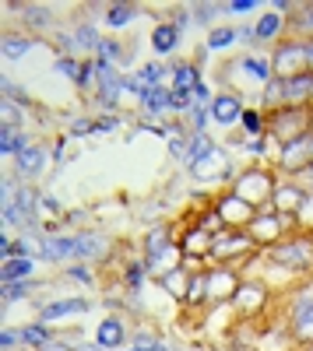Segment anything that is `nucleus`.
I'll list each match as a JSON object with an SVG mask.
<instances>
[{
  "mask_svg": "<svg viewBox=\"0 0 313 351\" xmlns=\"http://www.w3.org/2000/svg\"><path fill=\"white\" fill-rule=\"evenodd\" d=\"M106 243L95 236H74V239H46L43 256L49 260H64V256H102Z\"/></svg>",
  "mask_w": 313,
  "mask_h": 351,
  "instance_id": "obj_1",
  "label": "nucleus"
},
{
  "mask_svg": "<svg viewBox=\"0 0 313 351\" xmlns=\"http://www.w3.org/2000/svg\"><path fill=\"white\" fill-rule=\"evenodd\" d=\"M310 60V53L303 43H281L275 49V60H271V71L281 77V81H289V77H299L303 74V64Z\"/></svg>",
  "mask_w": 313,
  "mask_h": 351,
  "instance_id": "obj_2",
  "label": "nucleus"
},
{
  "mask_svg": "<svg viewBox=\"0 0 313 351\" xmlns=\"http://www.w3.org/2000/svg\"><path fill=\"white\" fill-rule=\"evenodd\" d=\"M218 215H222V221H253V218H257V215H253V204L243 200V197L222 200L218 204Z\"/></svg>",
  "mask_w": 313,
  "mask_h": 351,
  "instance_id": "obj_3",
  "label": "nucleus"
},
{
  "mask_svg": "<svg viewBox=\"0 0 313 351\" xmlns=\"http://www.w3.org/2000/svg\"><path fill=\"white\" fill-rule=\"evenodd\" d=\"M211 116L225 127V123H236V120H243V106H240V99H233V95H218L215 102H211Z\"/></svg>",
  "mask_w": 313,
  "mask_h": 351,
  "instance_id": "obj_4",
  "label": "nucleus"
},
{
  "mask_svg": "<svg viewBox=\"0 0 313 351\" xmlns=\"http://www.w3.org/2000/svg\"><path fill=\"white\" fill-rule=\"evenodd\" d=\"M303 186L296 183H281L275 186V211H299V204H303Z\"/></svg>",
  "mask_w": 313,
  "mask_h": 351,
  "instance_id": "obj_5",
  "label": "nucleus"
},
{
  "mask_svg": "<svg viewBox=\"0 0 313 351\" xmlns=\"http://www.w3.org/2000/svg\"><path fill=\"white\" fill-rule=\"evenodd\" d=\"M281 84H286V102H292V106L313 99V74H299V77H289Z\"/></svg>",
  "mask_w": 313,
  "mask_h": 351,
  "instance_id": "obj_6",
  "label": "nucleus"
},
{
  "mask_svg": "<svg viewBox=\"0 0 313 351\" xmlns=\"http://www.w3.org/2000/svg\"><path fill=\"white\" fill-rule=\"evenodd\" d=\"M278 228H281V218H278V211L275 215H257L250 221V232H253V239L257 243H268V239H275L278 236Z\"/></svg>",
  "mask_w": 313,
  "mask_h": 351,
  "instance_id": "obj_7",
  "label": "nucleus"
},
{
  "mask_svg": "<svg viewBox=\"0 0 313 351\" xmlns=\"http://www.w3.org/2000/svg\"><path fill=\"white\" fill-rule=\"evenodd\" d=\"M278 263H286V267H303V263L310 260V246L306 243H292V246H278L271 253Z\"/></svg>",
  "mask_w": 313,
  "mask_h": 351,
  "instance_id": "obj_8",
  "label": "nucleus"
},
{
  "mask_svg": "<svg viewBox=\"0 0 313 351\" xmlns=\"http://www.w3.org/2000/svg\"><path fill=\"white\" fill-rule=\"evenodd\" d=\"M176 39H180V28L176 25H159L155 36H152V46H155V53H173Z\"/></svg>",
  "mask_w": 313,
  "mask_h": 351,
  "instance_id": "obj_9",
  "label": "nucleus"
},
{
  "mask_svg": "<svg viewBox=\"0 0 313 351\" xmlns=\"http://www.w3.org/2000/svg\"><path fill=\"white\" fill-rule=\"evenodd\" d=\"M89 309V302L84 299H67V302H53V306H46L43 309V319L49 324V319H60V316H67V313H84Z\"/></svg>",
  "mask_w": 313,
  "mask_h": 351,
  "instance_id": "obj_10",
  "label": "nucleus"
},
{
  "mask_svg": "<svg viewBox=\"0 0 313 351\" xmlns=\"http://www.w3.org/2000/svg\"><path fill=\"white\" fill-rule=\"evenodd\" d=\"M32 271H36L32 256H14V260H8V263H4V281L11 285V281H18V278H28Z\"/></svg>",
  "mask_w": 313,
  "mask_h": 351,
  "instance_id": "obj_11",
  "label": "nucleus"
},
{
  "mask_svg": "<svg viewBox=\"0 0 313 351\" xmlns=\"http://www.w3.org/2000/svg\"><path fill=\"white\" fill-rule=\"evenodd\" d=\"M99 344H102V348L124 344V324H120V319H106V324L99 327Z\"/></svg>",
  "mask_w": 313,
  "mask_h": 351,
  "instance_id": "obj_12",
  "label": "nucleus"
},
{
  "mask_svg": "<svg viewBox=\"0 0 313 351\" xmlns=\"http://www.w3.org/2000/svg\"><path fill=\"white\" fill-rule=\"evenodd\" d=\"M292 330H296V337L299 341H313V306H306V309H296V316H292Z\"/></svg>",
  "mask_w": 313,
  "mask_h": 351,
  "instance_id": "obj_13",
  "label": "nucleus"
},
{
  "mask_svg": "<svg viewBox=\"0 0 313 351\" xmlns=\"http://www.w3.org/2000/svg\"><path fill=\"white\" fill-rule=\"evenodd\" d=\"M145 109H148V112H165V109H173V95L162 92V88H148V92H145Z\"/></svg>",
  "mask_w": 313,
  "mask_h": 351,
  "instance_id": "obj_14",
  "label": "nucleus"
},
{
  "mask_svg": "<svg viewBox=\"0 0 313 351\" xmlns=\"http://www.w3.org/2000/svg\"><path fill=\"white\" fill-rule=\"evenodd\" d=\"M176 71V77H173V92H190V88H197L201 81H197V71L190 67V64H180V67H173Z\"/></svg>",
  "mask_w": 313,
  "mask_h": 351,
  "instance_id": "obj_15",
  "label": "nucleus"
},
{
  "mask_svg": "<svg viewBox=\"0 0 313 351\" xmlns=\"http://www.w3.org/2000/svg\"><path fill=\"white\" fill-rule=\"evenodd\" d=\"M243 67L257 77V81L271 84V60H264V56H243Z\"/></svg>",
  "mask_w": 313,
  "mask_h": 351,
  "instance_id": "obj_16",
  "label": "nucleus"
},
{
  "mask_svg": "<svg viewBox=\"0 0 313 351\" xmlns=\"http://www.w3.org/2000/svg\"><path fill=\"white\" fill-rule=\"evenodd\" d=\"M250 243H253V239H243V236H225V243H211V250H215L218 256H225V253L250 250Z\"/></svg>",
  "mask_w": 313,
  "mask_h": 351,
  "instance_id": "obj_17",
  "label": "nucleus"
},
{
  "mask_svg": "<svg viewBox=\"0 0 313 351\" xmlns=\"http://www.w3.org/2000/svg\"><path fill=\"white\" fill-rule=\"evenodd\" d=\"M18 169H21V172H39V169H43V152H39V148H25V152L18 155Z\"/></svg>",
  "mask_w": 313,
  "mask_h": 351,
  "instance_id": "obj_18",
  "label": "nucleus"
},
{
  "mask_svg": "<svg viewBox=\"0 0 313 351\" xmlns=\"http://www.w3.org/2000/svg\"><path fill=\"white\" fill-rule=\"evenodd\" d=\"M278 28H281V14H264L261 25L253 28V32H257V39H275V36H278Z\"/></svg>",
  "mask_w": 313,
  "mask_h": 351,
  "instance_id": "obj_19",
  "label": "nucleus"
},
{
  "mask_svg": "<svg viewBox=\"0 0 313 351\" xmlns=\"http://www.w3.org/2000/svg\"><path fill=\"white\" fill-rule=\"evenodd\" d=\"M233 39H240V28H215L208 46L211 49H225V46H233Z\"/></svg>",
  "mask_w": 313,
  "mask_h": 351,
  "instance_id": "obj_20",
  "label": "nucleus"
},
{
  "mask_svg": "<svg viewBox=\"0 0 313 351\" xmlns=\"http://www.w3.org/2000/svg\"><path fill=\"white\" fill-rule=\"evenodd\" d=\"M28 46H32L28 39L8 36V43H4V56H8V60H18V56H25V53H28Z\"/></svg>",
  "mask_w": 313,
  "mask_h": 351,
  "instance_id": "obj_21",
  "label": "nucleus"
},
{
  "mask_svg": "<svg viewBox=\"0 0 313 351\" xmlns=\"http://www.w3.org/2000/svg\"><path fill=\"white\" fill-rule=\"evenodd\" d=\"M240 123H243L246 134H261V130H264V127H261V112H253V109H243V120H240Z\"/></svg>",
  "mask_w": 313,
  "mask_h": 351,
  "instance_id": "obj_22",
  "label": "nucleus"
},
{
  "mask_svg": "<svg viewBox=\"0 0 313 351\" xmlns=\"http://www.w3.org/2000/svg\"><path fill=\"white\" fill-rule=\"evenodd\" d=\"M134 14H137L134 8H124V4H120V8H113V11H109V18H106V21H109V25H117V28H120V25H127V21H130Z\"/></svg>",
  "mask_w": 313,
  "mask_h": 351,
  "instance_id": "obj_23",
  "label": "nucleus"
},
{
  "mask_svg": "<svg viewBox=\"0 0 313 351\" xmlns=\"http://www.w3.org/2000/svg\"><path fill=\"white\" fill-rule=\"evenodd\" d=\"M21 341H25V344H46L49 337H46L43 327H28V330H21Z\"/></svg>",
  "mask_w": 313,
  "mask_h": 351,
  "instance_id": "obj_24",
  "label": "nucleus"
},
{
  "mask_svg": "<svg viewBox=\"0 0 313 351\" xmlns=\"http://www.w3.org/2000/svg\"><path fill=\"white\" fill-rule=\"evenodd\" d=\"M159 77H162V67H145V71H141V84H145V88H159Z\"/></svg>",
  "mask_w": 313,
  "mask_h": 351,
  "instance_id": "obj_25",
  "label": "nucleus"
},
{
  "mask_svg": "<svg viewBox=\"0 0 313 351\" xmlns=\"http://www.w3.org/2000/svg\"><path fill=\"white\" fill-rule=\"evenodd\" d=\"M194 106V99H190V92H173V109H190Z\"/></svg>",
  "mask_w": 313,
  "mask_h": 351,
  "instance_id": "obj_26",
  "label": "nucleus"
},
{
  "mask_svg": "<svg viewBox=\"0 0 313 351\" xmlns=\"http://www.w3.org/2000/svg\"><path fill=\"white\" fill-rule=\"evenodd\" d=\"M25 291H28V285H14V281H11V285H8V291H4V299H8V302H14V299H21V295H25Z\"/></svg>",
  "mask_w": 313,
  "mask_h": 351,
  "instance_id": "obj_27",
  "label": "nucleus"
},
{
  "mask_svg": "<svg viewBox=\"0 0 313 351\" xmlns=\"http://www.w3.org/2000/svg\"><path fill=\"white\" fill-rule=\"evenodd\" d=\"M78 39H81V46H99V39H95V28H89V25H84L81 32H78Z\"/></svg>",
  "mask_w": 313,
  "mask_h": 351,
  "instance_id": "obj_28",
  "label": "nucleus"
},
{
  "mask_svg": "<svg viewBox=\"0 0 313 351\" xmlns=\"http://www.w3.org/2000/svg\"><path fill=\"white\" fill-rule=\"evenodd\" d=\"M194 102H201V106H205V102H215L211 92H208V84H197V88H194Z\"/></svg>",
  "mask_w": 313,
  "mask_h": 351,
  "instance_id": "obj_29",
  "label": "nucleus"
},
{
  "mask_svg": "<svg viewBox=\"0 0 313 351\" xmlns=\"http://www.w3.org/2000/svg\"><path fill=\"white\" fill-rule=\"evenodd\" d=\"M141 274H145V267H141V263H134V267L127 271V281H130V285L137 288V285H141Z\"/></svg>",
  "mask_w": 313,
  "mask_h": 351,
  "instance_id": "obj_30",
  "label": "nucleus"
},
{
  "mask_svg": "<svg viewBox=\"0 0 313 351\" xmlns=\"http://www.w3.org/2000/svg\"><path fill=\"white\" fill-rule=\"evenodd\" d=\"M229 8H233V11H253V8H257V4H253V0H233Z\"/></svg>",
  "mask_w": 313,
  "mask_h": 351,
  "instance_id": "obj_31",
  "label": "nucleus"
},
{
  "mask_svg": "<svg viewBox=\"0 0 313 351\" xmlns=\"http://www.w3.org/2000/svg\"><path fill=\"white\" fill-rule=\"evenodd\" d=\"M67 274H71V278H78V281H92V274H89V271H84V267H71Z\"/></svg>",
  "mask_w": 313,
  "mask_h": 351,
  "instance_id": "obj_32",
  "label": "nucleus"
},
{
  "mask_svg": "<svg viewBox=\"0 0 313 351\" xmlns=\"http://www.w3.org/2000/svg\"><path fill=\"white\" fill-rule=\"evenodd\" d=\"M299 25H303V28H313V8H310V11H303V18H299Z\"/></svg>",
  "mask_w": 313,
  "mask_h": 351,
  "instance_id": "obj_33",
  "label": "nucleus"
},
{
  "mask_svg": "<svg viewBox=\"0 0 313 351\" xmlns=\"http://www.w3.org/2000/svg\"><path fill=\"white\" fill-rule=\"evenodd\" d=\"M306 53H310V64H313V46H306Z\"/></svg>",
  "mask_w": 313,
  "mask_h": 351,
  "instance_id": "obj_34",
  "label": "nucleus"
},
{
  "mask_svg": "<svg viewBox=\"0 0 313 351\" xmlns=\"http://www.w3.org/2000/svg\"><path fill=\"white\" fill-rule=\"evenodd\" d=\"M152 351H169V348H159V344H155V348H152Z\"/></svg>",
  "mask_w": 313,
  "mask_h": 351,
  "instance_id": "obj_35",
  "label": "nucleus"
}]
</instances>
